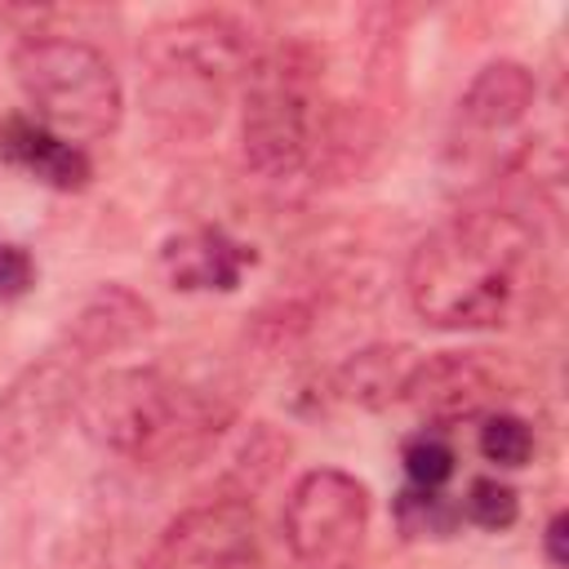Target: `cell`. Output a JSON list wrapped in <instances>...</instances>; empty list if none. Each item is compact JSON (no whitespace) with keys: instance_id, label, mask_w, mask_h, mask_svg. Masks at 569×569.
<instances>
[{"instance_id":"52a82bcc","label":"cell","mask_w":569,"mask_h":569,"mask_svg":"<svg viewBox=\"0 0 569 569\" xmlns=\"http://www.w3.org/2000/svg\"><path fill=\"white\" fill-rule=\"evenodd\" d=\"M84 360L71 351H49L0 391V467L22 471L40 462L58 436L80 418Z\"/></svg>"},{"instance_id":"ba28073f","label":"cell","mask_w":569,"mask_h":569,"mask_svg":"<svg viewBox=\"0 0 569 569\" xmlns=\"http://www.w3.org/2000/svg\"><path fill=\"white\" fill-rule=\"evenodd\" d=\"M258 516L249 493H222L187 507L147 556V569H253Z\"/></svg>"},{"instance_id":"7c38bea8","label":"cell","mask_w":569,"mask_h":569,"mask_svg":"<svg viewBox=\"0 0 569 569\" xmlns=\"http://www.w3.org/2000/svg\"><path fill=\"white\" fill-rule=\"evenodd\" d=\"M533 102H538L533 71L516 58H498L471 76V84L458 98V116L476 133H507L533 111Z\"/></svg>"},{"instance_id":"4fadbf2b","label":"cell","mask_w":569,"mask_h":569,"mask_svg":"<svg viewBox=\"0 0 569 569\" xmlns=\"http://www.w3.org/2000/svg\"><path fill=\"white\" fill-rule=\"evenodd\" d=\"M0 156H4L13 169L40 178V182L53 187V191H80V187L89 182V173H93L89 156H84L76 142L49 133L44 124H36V120H27V116H9V120L0 124Z\"/></svg>"},{"instance_id":"ac0fdd59","label":"cell","mask_w":569,"mask_h":569,"mask_svg":"<svg viewBox=\"0 0 569 569\" xmlns=\"http://www.w3.org/2000/svg\"><path fill=\"white\" fill-rule=\"evenodd\" d=\"M458 511H462V520H471L476 529L502 533V529L516 525L520 498H516V489H511L507 480H498V476H476V480L467 485V498L458 502Z\"/></svg>"},{"instance_id":"7a4b0ae2","label":"cell","mask_w":569,"mask_h":569,"mask_svg":"<svg viewBox=\"0 0 569 569\" xmlns=\"http://www.w3.org/2000/svg\"><path fill=\"white\" fill-rule=\"evenodd\" d=\"M80 422L102 449L129 462L187 467L231 427V400L182 382L160 365H133L84 382Z\"/></svg>"},{"instance_id":"8992f818","label":"cell","mask_w":569,"mask_h":569,"mask_svg":"<svg viewBox=\"0 0 569 569\" xmlns=\"http://www.w3.org/2000/svg\"><path fill=\"white\" fill-rule=\"evenodd\" d=\"M280 529L302 569H351L369 529V489L338 467L302 471L284 498Z\"/></svg>"},{"instance_id":"30bf717a","label":"cell","mask_w":569,"mask_h":569,"mask_svg":"<svg viewBox=\"0 0 569 569\" xmlns=\"http://www.w3.org/2000/svg\"><path fill=\"white\" fill-rule=\"evenodd\" d=\"M151 325H156V311L142 293H133L129 284H98L67 325V351L80 360L116 356L142 342Z\"/></svg>"},{"instance_id":"3957f363","label":"cell","mask_w":569,"mask_h":569,"mask_svg":"<svg viewBox=\"0 0 569 569\" xmlns=\"http://www.w3.org/2000/svg\"><path fill=\"white\" fill-rule=\"evenodd\" d=\"M258 44L244 22L227 13H191L147 31L142 102L151 120L178 138H200L218 124L227 89L244 80Z\"/></svg>"},{"instance_id":"5b68a950","label":"cell","mask_w":569,"mask_h":569,"mask_svg":"<svg viewBox=\"0 0 569 569\" xmlns=\"http://www.w3.org/2000/svg\"><path fill=\"white\" fill-rule=\"evenodd\" d=\"M9 71L36 124H44L49 133L80 147L120 129L124 116L120 76L107 62V53L93 49L89 40L27 31L9 53Z\"/></svg>"},{"instance_id":"8fae6325","label":"cell","mask_w":569,"mask_h":569,"mask_svg":"<svg viewBox=\"0 0 569 569\" xmlns=\"http://www.w3.org/2000/svg\"><path fill=\"white\" fill-rule=\"evenodd\" d=\"M244 267H253V249L227 236L222 227H196L164 244V271L173 289H187V293H200V289L231 293Z\"/></svg>"},{"instance_id":"d6986e66","label":"cell","mask_w":569,"mask_h":569,"mask_svg":"<svg viewBox=\"0 0 569 569\" xmlns=\"http://www.w3.org/2000/svg\"><path fill=\"white\" fill-rule=\"evenodd\" d=\"M36 289V258L13 244V240H0V302H18Z\"/></svg>"},{"instance_id":"9c48e42d","label":"cell","mask_w":569,"mask_h":569,"mask_svg":"<svg viewBox=\"0 0 569 569\" xmlns=\"http://www.w3.org/2000/svg\"><path fill=\"white\" fill-rule=\"evenodd\" d=\"M502 396H507V378L498 365L485 360V351H436L413 365L400 400L427 427H453L493 413Z\"/></svg>"},{"instance_id":"2e32d148","label":"cell","mask_w":569,"mask_h":569,"mask_svg":"<svg viewBox=\"0 0 569 569\" xmlns=\"http://www.w3.org/2000/svg\"><path fill=\"white\" fill-rule=\"evenodd\" d=\"M400 462H405V476H409L413 489H445L453 480V471H458L453 445L431 427L400 445Z\"/></svg>"},{"instance_id":"277c9868","label":"cell","mask_w":569,"mask_h":569,"mask_svg":"<svg viewBox=\"0 0 569 569\" xmlns=\"http://www.w3.org/2000/svg\"><path fill=\"white\" fill-rule=\"evenodd\" d=\"M320 138V62L307 44L289 40L258 49L244 71L240 156L244 169L280 182L311 164Z\"/></svg>"},{"instance_id":"5bb4252c","label":"cell","mask_w":569,"mask_h":569,"mask_svg":"<svg viewBox=\"0 0 569 569\" xmlns=\"http://www.w3.org/2000/svg\"><path fill=\"white\" fill-rule=\"evenodd\" d=\"M418 356L405 342H373L360 347L356 356H347L333 369V396L360 409H387L391 400L405 396V382L413 373Z\"/></svg>"},{"instance_id":"9a60e30c","label":"cell","mask_w":569,"mask_h":569,"mask_svg":"<svg viewBox=\"0 0 569 569\" xmlns=\"http://www.w3.org/2000/svg\"><path fill=\"white\" fill-rule=\"evenodd\" d=\"M462 511L440 489H400L396 498V525L405 538H449L458 529Z\"/></svg>"},{"instance_id":"e0dca14e","label":"cell","mask_w":569,"mask_h":569,"mask_svg":"<svg viewBox=\"0 0 569 569\" xmlns=\"http://www.w3.org/2000/svg\"><path fill=\"white\" fill-rule=\"evenodd\" d=\"M480 453H485V462L516 471L533 458V427L520 413L493 409V413L480 418Z\"/></svg>"},{"instance_id":"6da1fadb","label":"cell","mask_w":569,"mask_h":569,"mask_svg":"<svg viewBox=\"0 0 569 569\" xmlns=\"http://www.w3.org/2000/svg\"><path fill=\"white\" fill-rule=\"evenodd\" d=\"M547 253L511 209H462L422 236L405 262V293L431 329H502L538 307Z\"/></svg>"},{"instance_id":"ffe728a7","label":"cell","mask_w":569,"mask_h":569,"mask_svg":"<svg viewBox=\"0 0 569 569\" xmlns=\"http://www.w3.org/2000/svg\"><path fill=\"white\" fill-rule=\"evenodd\" d=\"M542 547H547V560H551L556 569H565V560H569V556H565V516H560V511H556V516L547 520Z\"/></svg>"}]
</instances>
